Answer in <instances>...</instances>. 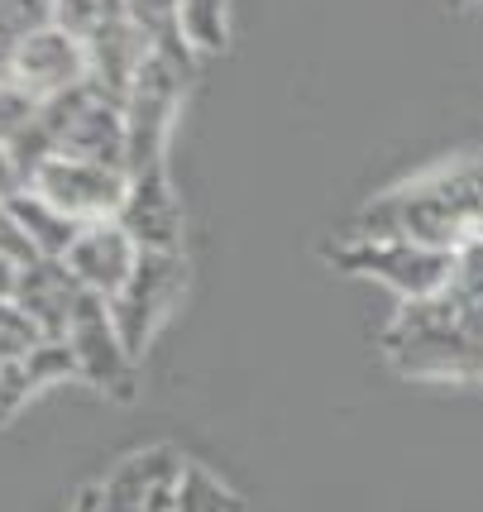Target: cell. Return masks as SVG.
I'll return each mask as SVG.
<instances>
[{"instance_id":"6da1fadb","label":"cell","mask_w":483,"mask_h":512,"mask_svg":"<svg viewBox=\"0 0 483 512\" xmlns=\"http://www.w3.org/2000/svg\"><path fill=\"white\" fill-rule=\"evenodd\" d=\"M483 225V158L436 168L426 178L393 187L388 197L364 206L354 221V240H417L431 249H455L474 240Z\"/></svg>"},{"instance_id":"7a4b0ae2","label":"cell","mask_w":483,"mask_h":512,"mask_svg":"<svg viewBox=\"0 0 483 512\" xmlns=\"http://www.w3.org/2000/svg\"><path fill=\"white\" fill-rule=\"evenodd\" d=\"M383 355L407 379H483V297L445 283L436 297L402 302Z\"/></svg>"},{"instance_id":"3957f363","label":"cell","mask_w":483,"mask_h":512,"mask_svg":"<svg viewBox=\"0 0 483 512\" xmlns=\"http://www.w3.org/2000/svg\"><path fill=\"white\" fill-rule=\"evenodd\" d=\"M182 292H187V259H182V249L177 254L144 249L130 273V283L110 297V321H115V331H120V340H125V350L134 359L149 350V340L173 316Z\"/></svg>"},{"instance_id":"277c9868","label":"cell","mask_w":483,"mask_h":512,"mask_svg":"<svg viewBox=\"0 0 483 512\" xmlns=\"http://www.w3.org/2000/svg\"><path fill=\"white\" fill-rule=\"evenodd\" d=\"M330 259L345 268V273H364L378 278L383 288H393L402 302H421V297H436L450 283V268L455 254L450 249H431L417 240H345V245L330 249Z\"/></svg>"},{"instance_id":"5b68a950","label":"cell","mask_w":483,"mask_h":512,"mask_svg":"<svg viewBox=\"0 0 483 512\" xmlns=\"http://www.w3.org/2000/svg\"><path fill=\"white\" fill-rule=\"evenodd\" d=\"M187 63H177L173 53L154 48V58L139 67L130 96H125V144H130V178L163 168V144L173 130V111L182 96Z\"/></svg>"},{"instance_id":"8992f818","label":"cell","mask_w":483,"mask_h":512,"mask_svg":"<svg viewBox=\"0 0 483 512\" xmlns=\"http://www.w3.org/2000/svg\"><path fill=\"white\" fill-rule=\"evenodd\" d=\"M29 192H39L48 206H58L72 221L96 225V221H115L120 216V206L130 197V173L106 168V163H87V158L53 154L29 178Z\"/></svg>"},{"instance_id":"52a82bcc","label":"cell","mask_w":483,"mask_h":512,"mask_svg":"<svg viewBox=\"0 0 483 512\" xmlns=\"http://www.w3.org/2000/svg\"><path fill=\"white\" fill-rule=\"evenodd\" d=\"M10 77H15L24 91H34L39 101L67 96V91H77L91 77L87 39L63 29V24L29 29V34H20V44L10 53Z\"/></svg>"},{"instance_id":"ba28073f","label":"cell","mask_w":483,"mask_h":512,"mask_svg":"<svg viewBox=\"0 0 483 512\" xmlns=\"http://www.w3.org/2000/svg\"><path fill=\"white\" fill-rule=\"evenodd\" d=\"M187 460L168 446L134 450L96 484V512H173Z\"/></svg>"},{"instance_id":"9c48e42d","label":"cell","mask_w":483,"mask_h":512,"mask_svg":"<svg viewBox=\"0 0 483 512\" xmlns=\"http://www.w3.org/2000/svg\"><path fill=\"white\" fill-rule=\"evenodd\" d=\"M67 345H72V355H77V374H82V379L96 383V388H106V393L130 398L134 355L125 350V340H120L115 321H110L106 297L87 292V297L77 302V316H72V326H67Z\"/></svg>"},{"instance_id":"30bf717a","label":"cell","mask_w":483,"mask_h":512,"mask_svg":"<svg viewBox=\"0 0 483 512\" xmlns=\"http://www.w3.org/2000/svg\"><path fill=\"white\" fill-rule=\"evenodd\" d=\"M139 254H144V249L125 235V225L120 221H96V225H87V230L77 235V245L67 249L63 264H67V273H72L82 288L110 302L115 292L130 283Z\"/></svg>"},{"instance_id":"8fae6325","label":"cell","mask_w":483,"mask_h":512,"mask_svg":"<svg viewBox=\"0 0 483 512\" xmlns=\"http://www.w3.org/2000/svg\"><path fill=\"white\" fill-rule=\"evenodd\" d=\"M115 221L125 225L139 249H163V254H177L182 245V206H177V192L163 168H149V173H134L130 178V197L120 206Z\"/></svg>"},{"instance_id":"7c38bea8","label":"cell","mask_w":483,"mask_h":512,"mask_svg":"<svg viewBox=\"0 0 483 512\" xmlns=\"http://www.w3.org/2000/svg\"><path fill=\"white\" fill-rule=\"evenodd\" d=\"M82 297H87V288L67 273L63 259H34L20 278L15 307H20L48 340H67V326H72V316H77V302H82Z\"/></svg>"},{"instance_id":"4fadbf2b","label":"cell","mask_w":483,"mask_h":512,"mask_svg":"<svg viewBox=\"0 0 483 512\" xmlns=\"http://www.w3.org/2000/svg\"><path fill=\"white\" fill-rule=\"evenodd\" d=\"M10 211L20 216L24 235H29V245L39 249V259H67V249L77 245V235L87 230L82 221L63 216L58 206H48L39 192H20V197L10 201Z\"/></svg>"},{"instance_id":"5bb4252c","label":"cell","mask_w":483,"mask_h":512,"mask_svg":"<svg viewBox=\"0 0 483 512\" xmlns=\"http://www.w3.org/2000/svg\"><path fill=\"white\" fill-rule=\"evenodd\" d=\"M173 512H240V498L225 489L211 469L187 465L182 469V484H177Z\"/></svg>"},{"instance_id":"9a60e30c","label":"cell","mask_w":483,"mask_h":512,"mask_svg":"<svg viewBox=\"0 0 483 512\" xmlns=\"http://www.w3.org/2000/svg\"><path fill=\"white\" fill-rule=\"evenodd\" d=\"M177 29L192 48H225V0H177Z\"/></svg>"},{"instance_id":"2e32d148","label":"cell","mask_w":483,"mask_h":512,"mask_svg":"<svg viewBox=\"0 0 483 512\" xmlns=\"http://www.w3.org/2000/svg\"><path fill=\"white\" fill-rule=\"evenodd\" d=\"M44 101L34 91H24L15 77H0V144H15L20 134H29L39 125Z\"/></svg>"},{"instance_id":"e0dca14e","label":"cell","mask_w":483,"mask_h":512,"mask_svg":"<svg viewBox=\"0 0 483 512\" xmlns=\"http://www.w3.org/2000/svg\"><path fill=\"white\" fill-rule=\"evenodd\" d=\"M48 335L15 307V302H0V364H24L44 345Z\"/></svg>"},{"instance_id":"ac0fdd59","label":"cell","mask_w":483,"mask_h":512,"mask_svg":"<svg viewBox=\"0 0 483 512\" xmlns=\"http://www.w3.org/2000/svg\"><path fill=\"white\" fill-rule=\"evenodd\" d=\"M24 369H29V383H34V388H48V383H63L77 374V355H72L67 340H44L34 355L24 359Z\"/></svg>"},{"instance_id":"d6986e66","label":"cell","mask_w":483,"mask_h":512,"mask_svg":"<svg viewBox=\"0 0 483 512\" xmlns=\"http://www.w3.org/2000/svg\"><path fill=\"white\" fill-rule=\"evenodd\" d=\"M0 259H15L20 268H29L39 259V249L29 245V235H24L20 216L10 211V206H0Z\"/></svg>"},{"instance_id":"ffe728a7","label":"cell","mask_w":483,"mask_h":512,"mask_svg":"<svg viewBox=\"0 0 483 512\" xmlns=\"http://www.w3.org/2000/svg\"><path fill=\"white\" fill-rule=\"evenodd\" d=\"M20 192H29V178H24L15 149H10V144H0V206H10Z\"/></svg>"},{"instance_id":"44dd1931","label":"cell","mask_w":483,"mask_h":512,"mask_svg":"<svg viewBox=\"0 0 483 512\" xmlns=\"http://www.w3.org/2000/svg\"><path fill=\"white\" fill-rule=\"evenodd\" d=\"M20 278H24V268L15 259H0V302H15L20 297Z\"/></svg>"},{"instance_id":"7402d4cb","label":"cell","mask_w":483,"mask_h":512,"mask_svg":"<svg viewBox=\"0 0 483 512\" xmlns=\"http://www.w3.org/2000/svg\"><path fill=\"white\" fill-rule=\"evenodd\" d=\"M87 512H96V489H87Z\"/></svg>"},{"instance_id":"603a6c76","label":"cell","mask_w":483,"mask_h":512,"mask_svg":"<svg viewBox=\"0 0 483 512\" xmlns=\"http://www.w3.org/2000/svg\"><path fill=\"white\" fill-rule=\"evenodd\" d=\"M72 512H87V493H82V498H77V508H72Z\"/></svg>"},{"instance_id":"cb8c5ba5","label":"cell","mask_w":483,"mask_h":512,"mask_svg":"<svg viewBox=\"0 0 483 512\" xmlns=\"http://www.w3.org/2000/svg\"><path fill=\"white\" fill-rule=\"evenodd\" d=\"M479 240H483V225H479Z\"/></svg>"}]
</instances>
